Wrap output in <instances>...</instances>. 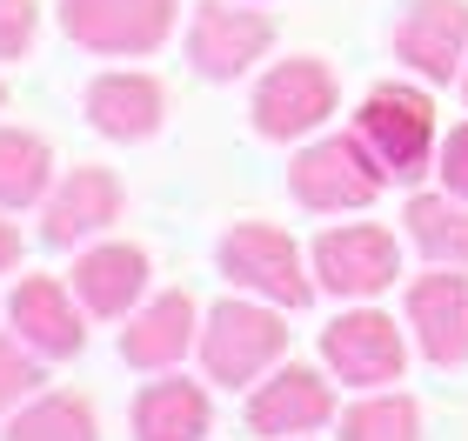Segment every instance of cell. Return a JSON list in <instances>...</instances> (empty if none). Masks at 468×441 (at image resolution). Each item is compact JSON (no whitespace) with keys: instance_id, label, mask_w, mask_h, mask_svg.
I'll return each mask as SVG.
<instances>
[{"instance_id":"cell-1","label":"cell","mask_w":468,"mask_h":441,"mask_svg":"<svg viewBox=\"0 0 468 441\" xmlns=\"http://www.w3.org/2000/svg\"><path fill=\"white\" fill-rule=\"evenodd\" d=\"M381 187H388V167L375 161V147L361 134H328V141H314L288 161V194L308 215H355Z\"/></svg>"},{"instance_id":"cell-5","label":"cell","mask_w":468,"mask_h":441,"mask_svg":"<svg viewBox=\"0 0 468 441\" xmlns=\"http://www.w3.org/2000/svg\"><path fill=\"white\" fill-rule=\"evenodd\" d=\"M181 0H60V34L88 54H154Z\"/></svg>"},{"instance_id":"cell-13","label":"cell","mask_w":468,"mask_h":441,"mask_svg":"<svg viewBox=\"0 0 468 441\" xmlns=\"http://www.w3.org/2000/svg\"><path fill=\"white\" fill-rule=\"evenodd\" d=\"M187 348H201V308H195V294H181V288L154 294V301L121 328L127 368H147V374H167Z\"/></svg>"},{"instance_id":"cell-22","label":"cell","mask_w":468,"mask_h":441,"mask_svg":"<svg viewBox=\"0 0 468 441\" xmlns=\"http://www.w3.org/2000/svg\"><path fill=\"white\" fill-rule=\"evenodd\" d=\"M342 441H421V408L415 394H361L342 408Z\"/></svg>"},{"instance_id":"cell-12","label":"cell","mask_w":468,"mask_h":441,"mask_svg":"<svg viewBox=\"0 0 468 441\" xmlns=\"http://www.w3.org/2000/svg\"><path fill=\"white\" fill-rule=\"evenodd\" d=\"M121 181L108 174V167H74L68 181L48 194V215H40V241L48 247H80L94 241L101 227L121 221Z\"/></svg>"},{"instance_id":"cell-28","label":"cell","mask_w":468,"mask_h":441,"mask_svg":"<svg viewBox=\"0 0 468 441\" xmlns=\"http://www.w3.org/2000/svg\"><path fill=\"white\" fill-rule=\"evenodd\" d=\"M462 94H468V74H462Z\"/></svg>"},{"instance_id":"cell-25","label":"cell","mask_w":468,"mask_h":441,"mask_svg":"<svg viewBox=\"0 0 468 441\" xmlns=\"http://www.w3.org/2000/svg\"><path fill=\"white\" fill-rule=\"evenodd\" d=\"M435 167H441V187H449V194H462V201H468V121H462V128H455L449 141H441Z\"/></svg>"},{"instance_id":"cell-4","label":"cell","mask_w":468,"mask_h":441,"mask_svg":"<svg viewBox=\"0 0 468 441\" xmlns=\"http://www.w3.org/2000/svg\"><path fill=\"white\" fill-rule=\"evenodd\" d=\"M221 275L234 288L261 294L274 308H308L314 301V281H308V261L294 235H282L274 221H241L221 235Z\"/></svg>"},{"instance_id":"cell-26","label":"cell","mask_w":468,"mask_h":441,"mask_svg":"<svg viewBox=\"0 0 468 441\" xmlns=\"http://www.w3.org/2000/svg\"><path fill=\"white\" fill-rule=\"evenodd\" d=\"M20 261V235H14V227L7 221H0V275H7V268Z\"/></svg>"},{"instance_id":"cell-23","label":"cell","mask_w":468,"mask_h":441,"mask_svg":"<svg viewBox=\"0 0 468 441\" xmlns=\"http://www.w3.org/2000/svg\"><path fill=\"white\" fill-rule=\"evenodd\" d=\"M34 382H40V368H34L27 341H7V334H0V415H7L20 394H34Z\"/></svg>"},{"instance_id":"cell-17","label":"cell","mask_w":468,"mask_h":441,"mask_svg":"<svg viewBox=\"0 0 468 441\" xmlns=\"http://www.w3.org/2000/svg\"><path fill=\"white\" fill-rule=\"evenodd\" d=\"M88 121L108 141H147L167 121V88L154 74H101L88 80Z\"/></svg>"},{"instance_id":"cell-6","label":"cell","mask_w":468,"mask_h":441,"mask_svg":"<svg viewBox=\"0 0 468 441\" xmlns=\"http://www.w3.org/2000/svg\"><path fill=\"white\" fill-rule=\"evenodd\" d=\"M322 362L335 382H348V388H388L401 382V368H409V348H401V328L388 321V314H375V308H348V314H335V321L322 328Z\"/></svg>"},{"instance_id":"cell-27","label":"cell","mask_w":468,"mask_h":441,"mask_svg":"<svg viewBox=\"0 0 468 441\" xmlns=\"http://www.w3.org/2000/svg\"><path fill=\"white\" fill-rule=\"evenodd\" d=\"M0 108H7V88H0Z\"/></svg>"},{"instance_id":"cell-15","label":"cell","mask_w":468,"mask_h":441,"mask_svg":"<svg viewBox=\"0 0 468 441\" xmlns=\"http://www.w3.org/2000/svg\"><path fill=\"white\" fill-rule=\"evenodd\" d=\"M322 422H335V382H322L314 368H282L261 382V394H248L254 435H314Z\"/></svg>"},{"instance_id":"cell-7","label":"cell","mask_w":468,"mask_h":441,"mask_svg":"<svg viewBox=\"0 0 468 441\" xmlns=\"http://www.w3.org/2000/svg\"><path fill=\"white\" fill-rule=\"evenodd\" d=\"M274 40V14L234 7V0H201L187 20V68L201 80H241Z\"/></svg>"},{"instance_id":"cell-16","label":"cell","mask_w":468,"mask_h":441,"mask_svg":"<svg viewBox=\"0 0 468 441\" xmlns=\"http://www.w3.org/2000/svg\"><path fill=\"white\" fill-rule=\"evenodd\" d=\"M74 294L80 308L101 314V321H121V314H134V301L147 294V255L134 241H101L88 255L74 261Z\"/></svg>"},{"instance_id":"cell-11","label":"cell","mask_w":468,"mask_h":441,"mask_svg":"<svg viewBox=\"0 0 468 441\" xmlns=\"http://www.w3.org/2000/svg\"><path fill=\"white\" fill-rule=\"evenodd\" d=\"M80 294L60 288L54 275H27L14 294H7V321L14 334L27 341L34 354H48V362H68V354H80V341H88V328H80Z\"/></svg>"},{"instance_id":"cell-14","label":"cell","mask_w":468,"mask_h":441,"mask_svg":"<svg viewBox=\"0 0 468 441\" xmlns=\"http://www.w3.org/2000/svg\"><path fill=\"white\" fill-rule=\"evenodd\" d=\"M409 328L435 368L468 362V275H421L409 288Z\"/></svg>"},{"instance_id":"cell-18","label":"cell","mask_w":468,"mask_h":441,"mask_svg":"<svg viewBox=\"0 0 468 441\" xmlns=\"http://www.w3.org/2000/svg\"><path fill=\"white\" fill-rule=\"evenodd\" d=\"M207 435V388L201 382H147L134 394V441H201Z\"/></svg>"},{"instance_id":"cell-8","label":"cell","mask_w":468,"mask_h":441,"mask_svg":"<svg viewBox=\"0 0 468 441\" xmlns=\"http://www.w3.org/2000/svg\"><path fill=\"white\" fill-rule=\"evenodd\" d=\"M355 134L375 147V161L388 167V174L409 181L435 154V108H429V94H415V88H375L355 114Z\"/></svg>"},{"instance_id":"cell-19","label":"cell","mask_w":468,"mask_h":441,"mask_svg":"<svg viewBox=\"0 0 468 441\" xmlns=\"http://www.w3.org/2000/svg\"><path fill=\"white\" fill-rule=\"evenodd\" d=\"M401 221H409V241L421 247L429 261L441 268H468V201L462 194H415L401 207Z\"/></svg>"},{"instance_id":"cell-9","label":"cell","mask_w":468,"mask_h":441,"mask_svg":"<svg viewBox=\"0 0 468 441\" xmlns=\"http://www.w3.org/2000/svg\"><path fill=\"white\" fill-rule=\"evenodd\" d=\"M401 275V247L388 227L375 221H355V227H328L322 241H314V281L328 294H342V301H368V294L395 288Z\"/></svg>"},{"instance_id":"cell-3","label":"cell","mask_w":468,"mask_h":441,"mask_svg":"<svg viewBox=\"0 0 468 441\" xmlns=\"http://www.w3.org/2000/svg\"><path fill=\"white\" fill-rule=\"evenodd\" d=\"M342 108V80L322 54H294V60H274L254 88V134L261 141H302L314 134L322 121Z\"/></svg>"},{"instance_id":"cell-21","label":"cell","mask_w":468,"mask_h":441,"mask_svg":"<svg viewBox=\"0 0 468 441\" xmlns=\"http://www.w3.org/2000/svg\"><path fill=\"white\" fill-rule=\"evenodd\" d=\"M0 441H101V422L80 394H40L7 422Z\"/></svg>"},{"instance_id":"cell-20","label":"cell","mask_w":468,"mask_h":441,"mask_svg":"<svg viewBox=\"0 0 468 441\" xmlns=\"http://www.w3.org/2000/svg\"><path fill=\"white\" fill-rule=\"evenodd\" d=\"M54 181V147L27 128H0V207H34Z\"/></svg>"},{"instance_id":"cell-2","label":"cell","mask_w":468,"mask_h":441,"mask_svg":"<svg viewBox=\"0 0 468 441\" xmlns=\"http://www.w3.org/2000/svg\"><path fill=\"white\" fill-rule=\"evenodd\" d=\"M288 354V328L274 301H215L201 321V368L221 388H248L261 368Z\"/></svg>"},{"instance_id":"cell-24","label":"cell","mask_w":468,"mask_h":441,"mask_svg":"<svg viewBox=\"0 0 468 441\" xmlns=\"http://www.w3.org/2000/svg\"><path fill=\"white\" fill-rule=\"evenodd\" d=\"M34 27H40V7H34V0H0V60L27 54V47H34Z\"/></svg>"},{"instance_id":"cell-10","label":"cell","mask_w":468,"mask_h":441,"mask_svg":"<svg viewBox=\"0 0 468 441\" xmlns=\"http://www.w3.org/2000/svg\"><path fill=\"white\" fill-rule=\"evenodd\" d=\"M388 47L401 68H415L421 80H462L468 60V0H409L388 34Z\"/></svg>"}]
</instances>
